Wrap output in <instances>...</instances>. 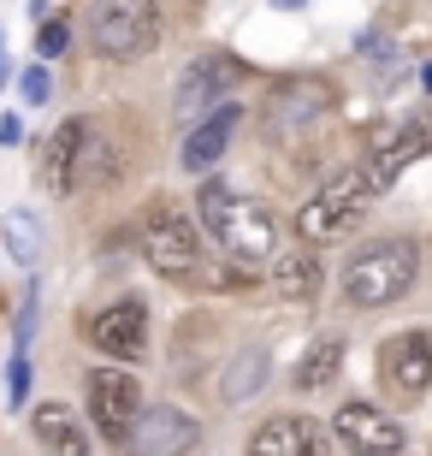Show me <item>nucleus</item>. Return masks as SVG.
Returning a JSON list of instances; mask_svg holds the SVG:
<instances>
[{
  "mask_svg": "<svg viewBox=\"0 0 432 456\" xmlns=\"http://www.w3.org/2000/svg\"><path fill=\"white\" fill-rule=\"evenodd\" d=\"M196 202H201V225H208V237H214L232 261H243V267H249V261H279V225H273V214H266L255 196H243V190L208 178Z\"/></svg>",
  "mask_w": 432,
  "mask_h": 456,
  "instance_id": "nucleus-1",
  "label": "nucleus"
},
{
  "mask_svg": "<svg viewBox=\"0 0 432 456\" xmlns=\"http://www.w3.org/2000/svg\"><path fill=\"white\" fill-rule=\"evenodd\" d=\"M415 279H420V249L409 237H385V243H367L344 267V297L355 308H391L415 290Z\"/></svg>",
  "mask_w": 432,
  "mask_h": 456,
  "instance_id": "nucleus-2",
  "label": "nucleus"
},
{
  "mask_svg": "<svg viewBox=\"0 0 432 456\" xmlns=\"http://www.w3.org/2000/svg\"><path fill=\"white\" fill-rule=\"evenodd\" d=\"M373 196H379V184H373V172H367V167H349V172H338V178H326V184L302 202V214H297L302 243L320 249V243L349 237L355 225H362V214H367Z\"/></svg>",
  "mask_w": 432,
  "mask_h": 456,
  "instance_id": "nucleus-3",
  "label": "nucleus"
},
{
  "mask_svg": "<svg viewBox=\"0 0 432 456\" xmlns=\"http://www.w3.org/2000/svg\"><path fill=\"white\" fill-rule=\"evenodd\" d=\"M89 36L107 60H143L160 48V6L154 0H95Z\"/></svg>",
  "mask_w": 432,
  "mask_h": 456,
  "instance_id": "nucleus-4",
  "label": "nucleus"
},
{
  "mask_svg": "<svg viewBox=\"0 0 432 456\" xmlns=\"http://www.w3.org/2000/svg\"><path fill=\"white\" fill-rule=\"evenodd\" d=\"M136 237H143V261H149L160 279H190V273H201V237L178 208H149Z\"/></svg>",
  "mask_w": 432,
  "mask_h": 456,
  "instance_id": "nucleus-5",
  "label": "nucleus"
},
{
  "mask_svg": "<svg viewBox=\"0 0 432 456\" xmlns=\"http://www.w3.org/2000/svg\"><path fill=\"white\" fill-rule=\"evenodd\" d=\"M196 439H201V427L190 409L149 403L136 415V427L125 433V456H183V451H196Z\"/></svg>",
  "mask_w": 432,
  "mask_h": 456,
  "instance_id": "nucleus-6",
  "label": "nucleus"
},
{
  "mask_svg": "<svg viewBox=\"0 0 432 456\" xmlns=\"http://www.w3.org/2000/svg\"><path fill=\"white\" fill-rule=\"evenodd\" d=\"M136 415H143V386H136L131 368H95L89 373V421H95L107 439L125 444Z\"/></svg>",
  "mask_w": 432,
  "mask_h": 456,
  "instance_id": "nucleus-7",
  "label": "nucleus"
},
{
  "mask_svg": "<svg viewBox=\"0 0 432 456\" xmlns=\"http://www.w3.org/2000/svg\"><path fill=\"white\" fill-rule=\"evenodd\" d=\"M84 338L101 355H113V362H136V355L149 350V308L136 303V297H118V303L95 308L84 321Z\"/></svg>",
  "mask_w": 432,
  "mask_h": 456,
  "instance_id": "nucleus-8",
  "label": "nucleus"
},
{
  "mask_svg": "<svg viewBox=\"0 0 432 456\" xmlns=\"http://www.w3.org/2000/svg\"><path fill=\"white\" fill-rule=\"evenodd\" d=\"M89 154H95L89 118H60V131L42 142V184H48L53 196H71V190L89 178Z\"/></svg>",
  "mask_w": 432,
  "mask_h": 456,
  "instance_id": "nucleus-9",
  "label": "nucleus"
},
{
  "mask_svg": "<svg viewBox=\"0 0 432 456\" xmlns=\"http://www.w3.org/2000/svg\"><path fill=\"white\" fill-rule=\"evenodd\" d=\"M232 84H237V60H225V53H201V60H190L178 77V95H172V107H178V118H208L219 113V107L232 102Z\"/></svg>",
  "mask_w": 432,
  "mask_h": 456,
  "instance_id": "nucleus-10",
  "label": "nucleus"
},
{
  "mask_svg": "<svg viewBox=\"0 0 432 456\" xmlns=\"http://www.w3.org/2000/svg\"><path fill=\"white\" fill-rule=\"evenodd\" d=\"M332 427H338V439H344L355 456H397L403 451V427L391 421L385 409H373V403H344Z\"/></svg>",
  "mask_w": 432,
  "mask_h": 456,
  "instance_id": "nucleus-11",
  "label": "nucleus"
},
{
  "mask_svg": "<svg viewBox=\"0 0 432 456\" xmlns=\"http://www.w3.org/2000/svg\"><path fill=\"white\" fill-rule=\"evenodd\" d=\"M379 362H385L391 391H403V397L432 391V332H397V338H385Z\"/></svg>",
  "mask_w": 432,
  "mask_h": 456,
  "instance_id": "nucleus-12",
  "label": "nucleus"
},
{
  "mask_svg": "<svg viewBox=\"0 0 432 456\" xmlns=\"http://www.w3.org/2000/svg\"><path fill=\"white\" fill-rule=\"evenodd\" d=\"M420 154H432V107H427V113H409V118H403L397 131L373 149L367 172H373V184L385 190V184H397V172L409 167V160H420Z\"/></svg>",
  "mask_w": 432,
  "mask_h": 456,
  "instance_id": "nucleus-13",
  "label": "nucleus"
},
{
  "mask_svg": "<svg viewBox=\"0 0 432 456\" xmlns=\"http://www.w3.org/2000/svg\"><path fill=\"white\" fill-rule=\"evenodd\" d=\"M249 456H326V427L308 415H273L255 427Z\"/></svg>",
  "mask_w": 432,
  "mask_h": 456,
  "instance_id": "nucleus-14",
  "label": "nucleus"
},
{
  "mask_svg": "<svg viewBox=\"0 0 432 456\" xmlns=\"http://www.w3.org/2000/svg\"><path fill=\"white\" fill-rule=\"evenodd\" d=\"M320 113H332V89L314 84V77H302V84H290L284 95H273V113H266V131H273V142H290V136H302V125Z\"/></svg>",
  "mask_w": 432,
  "mask_h": 456,
  "instance_id": "nucleus-15",
  "label": "nucleus"
},
{
  "mask_svg": "<svg viewBox=\"0 0 432 456\" xmlns=\"http://www.w3.org/2000/svg\"><path fill=\"white\" fill-rule=\"evenodd\" d=\"M237 118H243V107H237V102H225L219 113H208V118H201L196 131L183 136V149H178L183 172H214V167H219V154L232 149V136H237Z\"/></svg>",
  "mask_w": 432,
  "mask_h": 456,
  "instance_id": "nucleus-16",
  "label": "nucleus"
},
{
  "mask_svg": "<svg viewBox=\"0 0 432 456\" xmlns=\"http://www.w3.org/2000/svg\"><path fill=\"white\" fill-rule=\"evenodd\" d=\"M30 433H36V444L53 451V456H89V427L77 421L71 403H36Z\"/></svg>",
  "mask_w": 432,
  "mask_h": 456,
  "instance_id": "nucleus-17",
  "label": "nucleus"
},
{
  "mask_svg": "<svg viewBox=\"0 0 432 456\" xmlns=\"http://www.w3.org/2000/svg\"><path fill=\"white\" fill-rule=\"evenodd\" d=\"M266 379H273V355L261 350V344H249V350H237L232 362H225V373H219V403H249V397H261Z\"/></svg>",
  "mask_w": 432,
  "mask_h": 456,
  "instance_id": "nucleus-18",
  "label": "nucleus"
},
{
  "mask_svg": "<svg viewBox=\"0 0 432 456\" xmlns=\"http://www.w3.org/2000/svg\"><path fill=\"white\" fill-rule=\"evenodd\" d=\"M338 368H344V332H326V338L308 344V355L297 362V373H290V386L297 391H320V386H332Z\"/></svg>",
  "mask_w": 432,
  "mask_h": 456,
  "instance_id": "nucleus-19",
  "label": "nucleus"
},
{
  "mask_svg": "<svg viewBox=\"0 0 432 456\" xmlns=\"http://www.w3.org/2000/svg\"><path fill=\"white\" fill-rule=\"evenodd\" d=\"M273 290L279 297H290V303H308L320 290V261L314 249H279V261H273Z\"/></svg>",
  "mask_w": 432,
  "mask_h": 456,
  "instance_id": "nucleus-20",
  "label": "nucleus"
},
{
  "mask_svg": "<svg viewBox=\"0 0 432 456\" xmlns=\"http://www.w3.org/2000/svg\"><path fill=\"white\" fill-rule=\"evenodd\" d=\"M0 243H6V255H12L18 267L30 273L36 261H42V220H36V214H24V208L0 214Z\"/></svg>",
  "mask_w": 432,
  "mask_h": 456,
  "instance_id": "nucleus-21",
  "label": "nucleus"
},
{
  "mask_svg": "<svg viewBox=\"0 0 432 456\" xmlns=\"http://www.w3.org/2000/svg\"><path fill=\"white\" fill-rule=\"evenodd\" d=\"M66 48H71V24H66V18H48V24L36 30V60L48 66V60H60Z\"/></svg>",
  "mask_w": 432,
  "mask_h": 456,
  "instance_id": "nucleus-22",
  "label": "nucleus"
},
{
  "mask_svg": "<svg viewBox=\"0 0 432 456\" xmlns=\"http://www.w3.org/2000/svg\"><path fill=\"white\" fill-rule=\"evenodd\" d=\"M18 95H24L30 107H48L53 102V77H48V66H42V60L18 71Z\"/></svg>",
  "mask_w": 432,
  "mask_h": 456,
  "instance_id": "nucleus-23",
  "label": "nucleus"
},
{
  "mask_svg": "<svg viewBox=\"0 0 432 456\" xmlns=\"http://www.w3.org/2000/svg\"><path fill=\"white\" fill-rule=\"evenodd\" d=\"M6 397H12V403L30 397V355L24 350H12V362H6Z\"/></svg>",
  "mask_w": 432,
  "mask_h": 456,
  "instance_id": "nucleus-24",
  "label": "nucleus"
},
{
  "mask_svg": "<svg viewBox=\"0 0 432 456\" xmlns=\"http://www.w3.org/2000/svg\"><path fill=\"white\" fill-rule=\"evenodd\" d=\"M355 53H362V60H379V53H391V48H385V36L367 30V36H355Z\"/></svg>",
  "mask_w": 432,
  "mask_h": 456,
  "instance_id": "nucleus-25",
  "label": "nucleus"
},
{
  "mask_svg": "<svg viewBox=\"0 0 432 456\" xmlns=\"http://www.w3.org/2000/svg\"><path fill=\"white\" fill-rule=\"evenodd\" d=\"M18 136H24V125H18V118H12V113H6V118H0V142H6V149H12Z\"/></svg>",
  "mask_w": 432,
  "mask_h": 456,
  "instance_id": "nucleus-26",
  "label": "nucleus"
},
{
  "mask_svg": "<svg viewBox=\"0 0 432 456\" xmlns=\"http://www.w3.org/2000/svg\"><path fill=\"white\" fill-rule=\"evenodd\" d=\"M279 6H284V12H302V6H308V0H279Z\"/></svg>",
  "mask_w": 432,
  "mask_h": 456,
  "instance_id": "nucleus-27",
  "label": "nucleus"
}]
</instances>
